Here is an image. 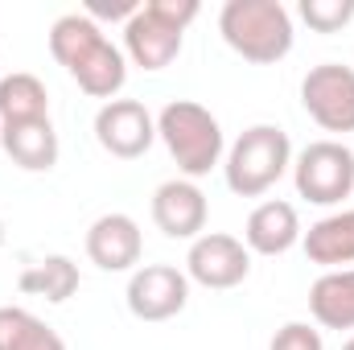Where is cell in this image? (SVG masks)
<instances>
[{
    "label": "cell",
    "mask_w": 354,
    "mask_h": 350,
    "mask_svg": "<svg viewBox=\"0 0 354 350\" xmlns=\"http://www.w3.org/2000/svg\"><path fill=\"white\" fill-rule=\"evenodd\" d=\"M50 54L66 66V75L87 91L91 99H115L128 83L124 54L107 42V33L91 21L87 12H66L50 29Z\"/></svg>",
    "instance_id": "cell-1"
},
{
    "label": "cell",
    "mask_w": 354,
    "mask_h": 350,
    "mask_svg": "<svg viewBox=\"0 0 354 350\" xmlns=\"http://www.w3.org/2000/svg\"><path fill=\"white\" fill-rule=\"evenodd\" d=\"M223 42L248 62H280L292 50V17L280 0H227L218 12Z\"/></svg>",
    "instance_id": "cell-2"
},
{
    "label": "cell",
    "mask_w": 354,
    "mask_h": 350,
    "mask_svg": "<svg viewBox=\"0 0 354 350\" xmlns=\"http://www.w3.org/2000/svg\"><path fill=\"white\" fill-rule=\"evenodd\" d=\"M157 136L165 140V149L177 161V169L185 174V181L206 177L223 161V124L194 99H174L161 107Z\"/></svg>",
    "instance_id": "cell-3"
},
{
    "label": "cell",
    "mask_w": 354,
    "mask_h": 350,
    "mask_svg": "<svg viewBox=\"0 0 354 350\" xmlns=\"http://www.w3.org/2000/svg\"><path fill=\"white\" fill-rule=\"evenodd\" d=\"M292 165V145H288V132L276 128V124H252L227 153V185L231 194L239 198H260L268 194L284 169Z\"/></svg>",
    "instance_id": "cell-4"
},
{
    "label": "cell",
    "mask_w": 354,
    "mask_h": 350,
    "mask_svg": "<svg viewBox=\"0 0 354 350\" xmlns=\"http://www.w3.org/2000/svg\"><path fill=\"white\" fill-rule=\"evenodd\" d=\"M297 194L313 206H338L354 190V153L342 140H313L292 161Z\"/></svg>",
    "instance_id": "cell-5"
},
{
    "label": "cell",
    "mask_w": 354,
    "mask_h": 350,
    "mask_svg": "<svg viewBox=\"0 0 354 350\" xmlns=\"http://www.w3.org/2000/svg\"><path fill=\"white\" fill-rule=\"evenodd\" d=\"M301 103L309 120L326 132H354V71L342 62H322L301 79Z\"/></svg>",
    "instance_id": "cell-6"
},
{
    "label": "cell",
    "mask_w": 354,
    "mask_h": 350,
    "mask_svg": "<svg viewBox=\"0 0 354 350\" xmlns=\"http://www.w3.org/2000/svg\"><path fill=\"white\" fill-rule=\"evenodd\" d=\"M95 140L120 161H136L157 140V120L140 99H111L95 111Z\"/></svg>",
    "instance_id": "cell-7"
},
{
    "label": "cell",
    "mask_w": 354,
    "mask_h": 350,
    "mask_svg": "<svg viewBox=\"0 0 354 350\" xmlns=\"http://www.w3.org/2000/svg\"><path fill=\"white\" fill-rule=\"evenodd\" d=\"M252 272V252L243 239L223 235V231H206L189 243L185 256V276L198 280L202 288H235L243 284Z\"/></svg>",
    "instance_id": "cell-8"
},
{
    "label": "cell",
    "mask_w": 354,
    "mask_h": 350,
    "mask_svg": "<svg viewBox=\"0 0 354 350\" xmlns=\"http://www.w3.org/2000/svg\"><path fill=\"white\" fill-rule=\"evenodd\" d=\"M189 301V276L174 264H145L128 280V309L140 322H169Z\"/></svg>",
    "instance_id": "cell-9"
},
{
    "label": "cell",
    "mask_w": 354,
    "mask_h": 350,
    "mask_svg": "<svg viewBox=\"0 0 354 350\" xmlns=\"http://www.w3.org/2000/svg\"><path fill=\"white\" fill-rule=\"evenodd\" d=\"M153 223L161 227V235L169 239H198L206 235V194L185 181V177H174L165 185H157L153 194Z\"/></svg>",
    "instance_id": "cell-10"
},
{
    "label": "cell",
    "mask_w": 354,
    "mask_h": 350,
    "mask_svg": "<svg viewBox=\"0 0 354 350\" xmlns=\"http://www.w3.org/2000/svg\"><path fill=\"white\" fill-rule=\"evenodd\" d=\"M140 252H145V239H140V227L132 214H99L87 231V256L95 268L103 272H128L140 264Z\"/></svg>",
    "instance_id": "cell-11"
},
{
    "label": "cell",
    "mask_w": 354,
    "mask_h": 350,
    "mask_svg": "<svg viewBox=\"0 0 354 350\" xmlns=\"http://www.w3.org/2000/svg\"><path fill=\"white\" fill-rule=\"evenodd\" d=\"M301 214L292 202H280V198H268L260 202L252 214H248V227H243V243L248 252L256 256H284L292 243H301Z\"/></svg>",
    "instance_id": "cell-12"
},
{
    "label": "cell",
    "mask_w": 354,
    "mask_h": 350,
    "mask_svg": "<svg viewBox=\"0 0 354 350\" xmlns=\"http://www.w3.org/2000/svg\"><path fill=\"white\" fill-rule=\"evenodd\" d=\"M124 50H128V58H132L136 66H145V71H165L177 54H181V29L165 25L161 17H153V12L140 4V12L124 25Z\"/></svg>",
    "instance_id": "cell-13"
},
{
    "label": "cell",
    "mask_w": 354,
    "mask_h": 350,
    "mask_svg": "<svg viewBox=\"0 0 354 350\" xmlns=\"http://www.w3.org/2000/svg\"><path fill=\"white\" fill-rule=\"evenodd\" d=\"M0 145L21 165L25 174H50L58 165V132L46 120H25V124H0Z\"/></svg>",
    "instance_id": "cell-14"
},
{
    "label": "cell",
    "mask_w": 354,
    "mask_h": 350,
    "mask_svg": "<svg viewBox=\"0 0 354 350\" xmlns=\"http://www.w3.org/2000/svg\"><path fill=\"white\" fill-rule=\"evenodd\" d=\"M309 313L326 330H354V268H334L313 280Z\"/></svg>",
    "instance_id": "cell-15"
},
{
    "label": "cell",
    "mask_w": 354,
    "mask_h": 350,
    "mask_svg": "<svg viewBox=\"0 0 354 350\" xmlns=\"http://www.w3.org/2000/svg\"><path fill=\"white\" fill-rule=\"evenodd\" d=\"M301 243H305V256L313 264H322L326 272L354 264V210H338V214L317 219L301 235Z\"/></svg>",
    "instance_id": "cell-16"
},
{
    "label": "cell",
    "mask_w": 354,
    "mask_h": 350,
    "mask_svg": "<svg viewBox=\"0 0 354 350\" xmlns=\"http://www.w3.org/2000/svg\"><path fill=\"white\" fill-rule=\"evenodd\" d=\"M17 288L29 297H46L50 305H62L79 293V264L71 256H46L17 276Z\"/></svg>",
    "instance_id": "cell-17"
},
{
    "label": "cell",
    "mask_w": 354,
    "mask_h": 350,
    "mask_svg": "<svg viewBox=\"0 0 354 350\" xmlns=\"http://www.w3.org/2000/svg\"><path fill=\"white\" fill-rule=\"evenodd\" d=\"M50 116V91L37 75L17 71L0 79V124H25Z\"/></svg>",
    "instance_id": "cell-18"
},
{
    "label": "cell",
    "mask_w": 354,
    "mask_h": 350,
    "mask_svg": "<svg viewBox=\"0 0 354 350\" xmlns=\"http://www.w3.org/2000/svg\"><path fill=\"white\" fill-rule=\"evenodd\" d=\"M0 350H66L62 334L21 305H0Z\"/></svg>",
    "instance_id": "cell-19"
},
{
    "label": "cell",
    "mask_w": 354,
    "mask_h": 350,
    "mask_svg": "<svg viewBox=\"0 0 354 350\" xmlns=\"http://www.w3.org/2000/svg\"><path fill=\"white\" fill-rule=\"evenodd\" d=\"M301 17L317 33H338L354 21V0H301Z\"/></svg>",
    "instance_id": "cell-20"
},
{
    "label": "cell",
    "mask_w": 354,
    "mask_h": 350,
    "mask_svg": "<svg viewBox=\"0 0 354 350\" xmlns=\"http://www.w3.org/2000/svg\"><path fill=\"white\" fill-rule=\"evenodd\" d=\"M272 350H326V342H322V334L309 322H288V326L276 330Z\"/></svg>",
    "instance_id": "cell-21"
},
{
    "label": "cell",
    "mask_w": 354,
    "mask_h": 350,
    "mask_svg": "<svg viewBox=\"0 0 354 350\" xmlns=\"http://www.w3.org/2000/svg\"><path fill=\"white\" fill-rule=\"evenodd\" d=\"M145 8H149L153 17H161L165 25L181 29V33H185V25H189V21L202 12V4H198V0H149Z\"/></svg>",
    "instance_id": "cell-22"
},
{
    "label": "cell",
    "mask_w": 354,
    "mask_h": 350,
    "mask_svg": "<svg viewBox=\"0 0 354 350\" xmlns=\"http://www.w3.org/2000/svg\"><path fill=\"white\" fill-rule=\"evenodd\" d=\"M136 12H140V4H136V0H87V17L95 21V25H99V21H107V17H111V21H115V17H124V25H128Z\"/></svg>",
    "instance_id": "cell-23"
},
{
    "label": "cell",
    "mask_w": 354,
    "mask_h": 350,
    "mask_svg": "<svg viewBox=\"0 0 354 350\" xmlns=\"http://www.w3.org/2000/svg\"><path fill=\"white\" fill-rule=\"evenodd\" d=\"M0 248H4V223H0Z\"/></svg>",
    "instance_id": "cell-24"
},
{
    "label": "cell",
    "mask_w": 354,
    "mask_h": 350,
    "mask_svg": "<svg viewBox=\"0 0 354 350\" xmlns=\"http://www.w3.org/2000/svg\"><path fill=\"white\" fill-rule=\"evenodd\" d=\"M342 350H354V338H351V342H346V347H342Z\"/></svg>",
    "instance_id": "cell-25"
}]
</instances>
